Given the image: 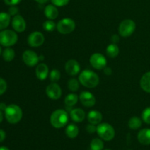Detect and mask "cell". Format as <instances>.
<instances>
[{
  "label": "cell",
  "instance_id": "6da1fadb",
  "mask_svg": "<svg viewBox=\"0 0 150 150\" xmlns=\"http://www.w3.org/2000/svg\"><path fill=\"white\" fill-rule=\"evenodd\" d=\"M79 82L86 88H95L98 85L100 79L97 73L90 70H84L80 73Z\"/></svg>",
  "mask_w": 150,
  "mask_h": 150
},
{
  "label": "cell",
  "instance_id": "7a4b0ae2",
  "mask_svg": "<svg viewBox=\"0 0 150 150\" xmlns=\"http://www.w3.org/2000/svg\"><path fill=\"white\" fill-rule=\"evenodd\" d=\"M68 120L69 116L67 111L63 109H57L51 114L50 122L55 128H62L67 125Z\"/></svg>",
  "mask_w": 150,
  "mask_h": 150
},
{
  "label": "cell",
  "instance_id": "3957f363",
  "mask_svg": "<svg viewBox=\"0 0 150 150\" xmlns=\"http://www.w3.org/2000/svg\"><path fill=\"white\" fill-rule=\"evenodd\" d=\"M4 115L7 121L10 124H16L19 122L23 117V111L18 105L10 104L7 106L4 111Z\"/></svg>",
  "mask_w": 150,
  "mask_h": 150
},
{
  "label": "cell",
  "instance_id": "277c9868",
  "mask_svg": "<svg viewBox=\"0 0 150 150\" xmlns=\"http://www.w3.org/2000/svg\"><path fill=\"white\" fill-rule=\"evenodd\" d=\"M97 133L105 142L111 141L115 136V130L114 127L108 123H100L97 126Z\"/></svg>",
  "mask_w": 150,
  "mask_h": 150
},
{
  "label": "cell",
  "instance_id": "5b68a950",
  "mask_svg": "<svg viewBox=\"0 0 150 150\" xmlns=\"http://www.w3.org/2000/svg\"><path fill=\"white\" fill-rule=\"evenodd\" d=\"M18 41V35L13 31L4 29L0 32V45L10 47L15 45Z\"/></svg>",
  "mask_w": 150,
  "mask_h": 150
},
{
  "label": "cell",
  "instance_id": "8992f818",
  "mask_svg": "<svg viewBox=\"0 0 150 150\" xmlns=\"http://www.w3.org/2000/svg\"><path fill=\"white\" fill-rule=\"evenodd\" d=\"M76 28V23L74 21L69 18H65L58 22L57 25V29L60 34L67 35L74 31Z\"/></svg>",
  "mask_w": 150,
  "mask_h": 150
},
{
  "label": "cell",
  "instance_id": "52a82bcc",
  "mask_svg": "<svg viewBox=\"0 0 150 150\" xmlns=\"http://www.w3.org/2000/svg\"><path fill=\"white\" fill-rule=\"evenodd\" d=\"M136 23L131 19H125L120 23L119 33L124 38L130 37L136 29Z\"/></svg>",
  "mask_w": 150,
  "mask_h": 150
},
{
  "label": "cell",
  "instance_id": "ba28073f",
  "mask_svg": "<svg viewBox=\"0 0 150 150\" xmlns=\"http://www.w3.org/2000/svg\"><path fill=\"white\" fill-rule=\"evenodd\" d=\"M89 62L95 69L98 70H103L107 64V60L105 57L100 53H95L90 57Z\"/></svg>",
  "mask_w": 150,
  "mask_h": 150
},
{
  "label": "cell",
  "instance_id": "9c48e42d",
  "mask_svg": "<svg viewBox=\"0 0 150 150\" xmlns=\"http://www.w3.org/2000/svg\"><path fill=\"white\" fill-rule=\"evenodd\" d=\"M44 41H45V37L40 32H32L29 35L27 39L28 44L31 47H34V48L41 46L44 43Z\"/></svg>",
  "mask_w": 150,
  "mask_h": 150
},
{
  "label": "cell",
  "instance_id": "30bf717a",
  "mask_svg": "<svg viewBox=\"0 0 150 150\" xmlns=\"http://www.w3.org/2000/svg\"><path fill=\"white\" fill-rule=\"evenodd\" d=\"M22 59L25 64L29 67H33L38 64L40 58L38 54L32 50H26L22 55Z\"/></svg>",
  "mask_w": 150,
  "mask_h": 150
},
{
  "label": "cell",
  "instance_id": "8fae6325",
  "mask_svg": "<svg viewBox=\"0 0 150 150\" xmlns=\"http://www.w3.org/2000/svg\"><path fill=\"white\" fill-rule=\"evenodd\" d=\"M46 95L50 99L58 100L62 96V89L59 85L57 83H51L47 86L45 89Z\"/></svg>",
  "mask_w": 150,
  "mask_h": 150
},
{
  "label": "cell",
  "instance_id": "7c38bea8",
  "mask_svg": "<svg viewBox=\"0 0 150 150\" xmlns=\"http://www.w3.org/2000/svg\"><path fill=\"white\" fill-rule=\"evenodd\" d=\"M79 98L82 105L85 107H88V108L94 106L96 103L95 96L90 92H87V91L82 92Z\"/></svg>",
  "mask_w": 150,
  "mask_h": 150
},
{
  "label": "cell",
  "instance_id": "4fadbf2b",
  "mask_svg": "<svg viewBox=\"0 0 150 150\" xmlns=\"http://www.w3.org/2000/svg\"><path fill=\"white\" fill-rule=\"evenodd\" d=\"M65 70L67 74L70 75V76H76L80 73L81 66L76 60H68L65 64Z\"/></svg>",
  "mask_w": 150,
  "mask_h": 150
},
{
  "label": "cell",
  "instance_id": "5bb4252c",
  "mask_svg": "<svg viewBox=\"0 0 150 150\" xmlns=\"http://www.w3.org/2000/svg\"><path fill=\"white\" fill-rule=\"evenodd\" d=\"M12 26L17 32H23L26 29V21L20 15H16L12 20Z\"/></svg>",
  "mask_w": 150,
  "mask_h": 150
},
{
  "label": "cell",
  "instance_id": "9a60e30c",
  "mask_svg": "<svg viewBox=\"0 0 150 150\" xmlns=\"http://www.w3.org/2000/svg\"><path fill=\"white\" fill-rule=\"evenodd\" d=\"M36 76L39 80L43 81L48 77V67L44 63H40L38 65L35 70Z\"/></svg>",
  "mask_w": 150,
  "mask_h": 150
},
{
  "label": "cell",
  "instance_id": "2e32d148",
  "mask_svg": "<svg viewBox=\"0 0 150 150\" xmlns=\"http://www.w3.org/2000/svg\"><path fill=\"white\" fill-rule=\"evenodd\" d=\"M138 140L142 144H150V129L144 128L141 130L138 133Z\"/></svg>",
  "mask_w": 150,
  "mask_h": 150
},
{
  "label": "cell",
  "instance_id": "e0dca14e",
  "mask_svg": "<svg viewBox=\"0 0 150 150\" xmlns=\"http://www.w3.org/2000/svg\"><path fill=\"white\" fill-rule=\"evenodd\" d=\"M44 14H45V17L49 20H54L58 17L59 11L55 5L48 4L44 9Z\"/></svg>",
  "mask_w": 150,
  "mask_h": 150
},
{
  "label": "cell",
  "instance_id": "ac0fdd59",
  "mask_svg": "<svg viewBox=\"0 0 150 150\" xmlns=\"http://www.w3.org/2000/svg\"><path fill=\"white\" fill-rule=\"evenodd\" d=\"M70 117L72 120L76 122H81L83 121L86 117V114L84 111L81 108H74L70 111Z\"/></svg>",
  "mask_w": 150,
  "mask_h": 150
},
{
  "label": "cell",
  "instance_id": "d6986e66",
  "mask_svg": "<svg viewBox=\"0 0 150 150\" xmlns=\"http://www.w3.org/2000/svg\"><path fill=\"white\" fill-rule=\"evenodd\" d=\"M87 120L89 123L93 125H99L103 120V116L100 112L95 110L89 111L87 115Z\"/></svg>",
  "mask_w": 150,
  "mask_h": 150
},
{
  "label": "cell",
  "instance_id": "ffe728a7",
  "mask_svg": "<svg viewBox=\"0 0 150 150\" xmlns=\"http://www.w3.org/2000/svg\"><path fill=\"white\" fill-rule=\"evenodd\" d=\"M140 86L144 92L150 93V71L143 75L140 81Z\"/></svg>",
  "mask_w": 150,
  "mask_h": 150
},
{
  "label": "cell",
  "instance_id": "44dd1931",
  "mask_svg": "<svg viewBox=\"0 0 150 150\" xmlns=\"http://www.w3.org/2000/svg\"><path fill=\"white\" fill-rule=\"evenodd\" d=\"M79 133V130L78 126L74 124H70L66 127L65 133L67 136L70 139H75L78 136Z\"/></svg>",
  "mask_w": 150,
  "mask_h": 150
},
{
  "label": "cell",
  "instance_id": "7402d4cb",
  "mask_svg": "<svg viewBox=\"0 0 150 150\" xmlns=\"http://www.w3.org/2000/svg\"><path fill=\"white\" fill-rule=\"evenodd\" d=\"M10 15L7 13H0V30H4L10 23Z\"/></svg>",
  "mask_w": 150,
  "mask_h": 150
},
{
  "label": "cell",
  "instance_id": "603a6c76",
  "mask_svg": "<svg viewBox=\"0 0 150 150\" xmlns=\"http://www.w3.org/2000/svg\"><path fill=\"white\" fill-rule=\"evenodd\" d=\"M120 53V48L117 46V44H110L106 48V54L111 58H115L118 56Z\"/></svg>",
  "mask_w": 150,
  "mask_h": 150
},
{
  "label": "cell",
  "instance_id": "cb8c5ba5",
  "mask_svg": "<svg viewBox=\"0 0 150 150\" xmlns=\"http://www.w3.org/2000/svg\"><path fill=\"white\" fill-rule=\"evenodd\" d=\"M79 99V98L76 94H69V95H67L66 96L65 99H64V103L66 104L67 106L72 107L77 103Z\"/></svg>",
  "mask_w": 150,
  "mask_h": 150
},
{
  "label": "cell",
  "instance_id": "d4e9b609",
  "mask_svg": "<svg viewBox=\"0 0 150 150\" xmlns=\"http://www.w3.org/2000/svg\"><path fill=\"white\" fill-rule=\"evenodd\" d=\"M142 125V122L140 118L137 117H133L130 119L128 122V126L131 130H137L141 127Z\"/></svg>",
  "mask_w": 150,
  "mask_h": 150
},
{
  "label": "cell",
  "instance_id": "484cf974",
  "mask_svg": "<svg viewBox=\"0 0 150 150\" xmlns=\"http://www.w3.org/2000/svg\"><path fill=\"white\" fill-rule=\"evenodd\" d=\"M15 51L14 50L10 48H7L4 49L2 52V57L4 60L6 62H11L15 58Z\"/></svg>",
  "mask_w": 150,
  "mask_h": 150
},
{
  "label": "cell",
  "instance_id": "4316f807",
  "mask_svg": "<svg viewBox=\"0 0 150 150\" xmlns=\"http://www.w3.org/2000/svg\"><path fill=\"white\" fill-rule=\"evenodd\" d=\"M91 150H103L104 148V144L100 139H94L90 143Z\"/></svg>",
  "mask_w": 150,
  "mask_h": 150
},
{
  "label": "cell",
  "instance_id": "83f0119b",
  "mask_svg": "<svg viewBox=\"0 0 150 150\" xmlns=\"http://www.w3.org/2000/svg\"><path fill=\"white\" fill-rule=\"evenodd\" d=\"M43 29L46 32H53L57 28V25L52 20L45 21L42 24Z\"/></svg>",
  "mask_w": 150,
  "mask_h": 150
},
{
  "label": "cell",
  "instance_id": "f1b7e54d",
  "mask_svg": "<svg viewBox=\"0 0 150 150\" xmlns=\"http://www.w3.org/2000/svg\"><path fill=\"white\" fill-rule=\"evenodd\" d=\"M60 77H61V73L58 70H56V69H54L51 71L49 75L50 81H51L52 83H57L59 80L60 79Z\"/></svg>",
  "mask_w": 150,
  "mask_h": 150
},
{
  "label": "cell",
  "instance_id": "f546056e",
  "mask_svg": "<svg viewBox=\"0 0 150 150\" xmlns=\"http://www.w3.org/2000/svg\"><path fill=\"white\" fill-rule=\"evenodd\" d=\"M68 89L72 92H76L79 89V82L76 79H71L67 83Z\"/></svg>",
  "mask_w": 150,
  "mask_h": 150
},
{
  "label": "cell",
  "instance_id": "4dcf8cb0",
  "mask_svg": "<svg viewBox=\"0 0 150 150\" xmlns=\"http://www.w3.org/2000/svg\"><path fill=\"white\" fill-rule=\"evenodd\" d=\"M142 117L145 123L150 125V107H147L144 110L142 114Z\"/></svg>",
  "mask_w": 150,
  "mask_h": 150
},
{
  "label": "cell",
  "instance_id": "1f68e13d",
  "mask_svg": "<svg viewBox=\"0 0 150 150\" xmlns=\"http://www.w3.org/2000/svg\"><path fill=\"white\" fill-rule=\"evenodd\" d=\"M52 4L57 7H63L67 5L70 0H51Z\"/></svg>",
  "mask_w": 150,
  "mask_h": 150
},
{
  "label": "cell",
  "instance_id": "d6a6232c",
  "mask_svg": "<svg viewBox=\"0 0 150 150\" xmlns=\"http://www.w3.org/2000/svg\"><path fill=\"white\" fill-rule=\"evenodd\" d=\"M7 82L5 81V80L1 78H0V95H3L4 92L7 90Z\"/></svg>",
  "mask_w": 150,
  "mask_h": 150
},
{
  "label": "cell",
  "instance_id": "836d02e7",
  "mask_svg": "<svg viewBox=\"0 0 150 150\" xmlns=\"http://www.w3.org/2000/svg\"><path fill=\"white\" fill-rule=\"evenodd\" d=\"M18 8L17 7H16V5L11 6V7L9 8L8 13L10 15V16H15L18 14Z\"/></svg>",
  "mask_w": 150,
  "mask_h": 150
},
{
  "label": "cell",
  "instance_id": "e575fe53",
  "mask_svg": "<svg viewBox=\"0 0 150 150\" xmlns=\"http://www.w3.org/2000/svg\"><path fill=\"white\" fill-rule=\"evenodd\" d=\"M86 130L89 133H94L95 132H97V127L95 126V125L89 123V125H86Z\"/></svg>",
  "mask_w": 150,
  "mask_h": 150
},
{
  "label": "cell",
  "instance_id": "d590c367",
  "mask_svg": "<svg viewBox=\"0 0 150 150\" xmlns=\"http://www.w3.org/2000/svg\"><path fill=\"white\" fill-rule=\"evenodd\" d=\"M6 4L10 6L16 5L21 1V0H4Z\"/></svg>",
  "mask_w": 150,
  "mask_h": 150
},
{
  "label": "cell",
  "instance_id": "8d00e7d4",
  "mask_svg": "<svg viewBox=\"0 0 150 150\" xmlns=\"http://www.w3.org/2000/svg\"><path fill=\"white\" fill-rule=\"evenodd\" d=\"M111 41L113 42V43L116 44V43H117L119 41H120V37H119V35H114L111 36Z\"/></svg>",
  "mask_w": 150,
  "mask_h": 150
},
{
  "label": "cell",
  "instance_id": "74e56055",
  "mask_svg": "<svg viewBox=\"0 0 150 150\" xmlns=\"http://www.w3.org/2000/svg\"><path fill=\"white\" fill-rule=\"evenodd\" d=\"M6 133L3 130H0V143L5 139Z\"/></svg>",
  "mask_w": 150,
  "mask_h": 150
},
{
  "label": "cell",
  "instance_id": "f35d334b",
  "mask_svg": "<svg viewBox=\"0 0 150 150\" xmlns=\"http://www.w3.org/2000/svg\"><path fill=\"white\" fill-rule=\"evenodd\" d=\"M103 70H104V73H105V74L107 75V76H110V75L112 73V70H111V69L110 68V67H105V68L103 69Z\"/></svg>",
  "mask_w": 150,
  "mask_h": 150
},
{
  "label": "cell",
  "instance_id": "ab89813d",
  "mask_svg": "<svg viewBox=\"0 0 150 150\" xmlns=\"http://www.w3.org/2000/svg\"><path fill=\"white\" fill-rule=\"evenodd\" d=\"M6 108H7V105H5V103H0V111H5Z\"/></svg>",
  "mask_w": 150,
  "mask_h": 150
},
{
  "label": "cell",
  "instance_id": "60d3db41",
  "mask_svg": "<svg viewBox=\"0 0 150 150\" xmlns=\"http://www.w3.org/2000/svg\"><path fill=\"white\" fill-rule=\"evenodd\" d=\"M35 1L38 3H40V4H45V3L48 2V0H35Z\"/></svg>",
  "mask_w": 150,
  "mask_h": 150
},
{
  "label": "cell",
  "instance_id": "b9f144b4",
  "mask_svg": "<svg viewBox=\"0 0 150 150\" xmlns=\"http://www.w3.org/2000/svg\"><path fill=\"white\" fill-rule=\"evenodd\" d=\"M3 118H4V117H3V113L1 112V111H0V123L2 122Z\"/></svg>",
  "mask_w": 150,
  "mask_h": 150
},
{
  "label": "cell",
  "instance_id": "7bdbcfd3",
  "mask_svg": "<svg viewBox=\"0 0 150 150\" xmlns=\"http://www.w3.org/2000/svg\"><path fill=\"white\" fill-rule=\"evenodd\" d=\"M0 150H10V149H9L7 147H6V146H1V147H0Z\"/></svg>",
  "mask_w": 150,
  "mask_h": 150
},
{
  "label": "cell",
  "instance_id": "ee69618b",
  "mask_svg": "<svg viewBox=\"0 0 150 150\" xmlns=\"http://www.w3.org/2000/svg\"><path fill=\"white\" fill-rule=\"evenodd\" d=\"M1 47H0V55H1Z\"/></svg>",
  "mask_w": 150,
  "mask_h": 150
},
{
  "label": "cell",
  "instance_id": "f6af8a7d",
  "mask_svg": "<svg viewBox=\"0 0 150 150\" xmlns=\"http://www.w3.org/2000/svg\"><path fill=\"white\" fill-rule=\"evenodd\" d=\"M105 150H111V149H105Z\"/></svg>",
  "mask_w": 150,
  "mask_h": 150
}]
</instances>
